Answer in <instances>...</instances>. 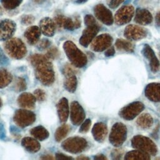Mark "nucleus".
<instances>
[{
	"instance_id": "17",
	"label": "nucleus",
	"mask_w": 160,
	"mask_h": 160,
	"mask_svg": "<svg viewBox=\"0 0 160 160\" xmlns=\"http://www.w3.org/2000/svg\"><path fill=\"white\" fill-rule=\"evenodd\" d=\"M39 29L44 35L51 37L54 36L56 26L54 20L49 17H45L39 22Z\"/></svg>"
},
{
	"instance_id": "9",
	"label": "nucleus",
	"mask_w": 160,
	"mask_h": 160,
	"mask_svg": "<svg viewBox=\"0 0 160 160\" xmlns=\"http://www.w3.org/2000/svg\"><path fill=\"white\" fill-rule=\"evenodd\" d=\"M94 13L96 18L103 24L110 26L114 22V18L111 11L104 4H99L94 6Z\"/></svg>"
},
{
	"instance_id": "15",
	"label": "nucleus",
	"mask_w": 160,
	"mask_h": 160,
	"mask_svg": "<svg viewBox=\"0 0 160 160\" xmlns=\"http://www.w3.org/2000/svg\"><path fill=\"white\" fill-rule=\"evenodd\" d=\"M63 73L65 76V79L64 81L65 89L70 92H75L78 85V81L73 70L68 64L65 66L63 69Z\"/></svg>"
},
{
	"instance_id": "14",
	"label": "nucleus",
	"mask_w": 160,
	"mask_h": 160,
	"mask_svg": "<svg viewBox=\"0 0 160 160\" xmlns=\"http://www.w3.org/2000/svg\"><path fill=\"white\" fill-rule=\"evenodd\" d=\"M112 42V37L108 34H102L94 39L91 43V49L96 52L108 49Z\"/></svg>"
},
{
	"instance_id": "33",
	"label": "nucleus",
	"mask_w": 160,
	"mask_h": 160,
	"mask_svg": "<svg viewBox=\"0 0 160 160\" xmlns=\"http://www.w3.org/2000/svg\"><path fill=\"white\" fill-rule=\"evenodd\" d=\"M14 89L16 91L20 92L22 91H24L26 89V82L24 78L18 77L16 78L14 82Z\"/></svg>"
},
{
	"instance_id": "28",
	"label": "nucleus",
	"mask_w": 160,
	"mask_h": 160,
	"mask_svg": "<svg viewBox=\"0 0 160 160\" xmlns=\"http://www.w3.org/2000/svg\"><path fill=\"white\" fill-rule=\"evenodd\" d=\"M137 124L139 127L143 129H146L152 125L153 119L150 114H143L138 118L137 120Z\"/></svg>"
},
{
	"instance_id": "12",
	"label": "nucleus",
	"mask_w": 160,
	"mask_h": 160,
	"mask_svg": "<svg viewBox=\"0 0 160 160\" xmlns=\"http://www.w3.org/2000/svg\"><path fill=\"white\" fill-rule=\"evenodd\" d=\"M147 30L138 25H128L124 32V36L129 40L138 41L147 36Z\"/></svg>"
},
{
	"instance_id": "31",
	"label": "nucleus",
	"mask_w": 160,
	"mask_h": 160,
	"mask_svg": "<svg viewBox=\"0 0 160 160\" xmlns=\"http://www.w3.org/2000/svg\"><path fill=\"white\" fill-rule=\"evenodd\" d=\"M70 128L68 124H63L59 126L56 131L54 134L55 139L56 141L59 142L62 141L68 134Z\"/></svg>"
},
{
	"instance_id": "34",
	"label": "nucleus",
	"mask_w": 160,
	"mask_h": 160,
	"mask_svg": "<svg viewBox=\"0 0 160 160\" xmlns=\"http://www.w3.org/2000/svg\"><path fill=\"white\" fill-rule=\"evenodd\" d=\"M63 28L69 31H72L76 29L74 19L71 18H65L63 23Z\"/></svg>"
},
{
	"instance_id": "44",
	"label": "nucleus",
	"mask_w": 160,
	"mask_h": 160,
	"mask_svg": "<svg viewBox=\"0 0 160 160\" xmlns=\"http://www.w3.org/2000/svg\"><path fill=\"white\" fill-rule=\"evenodd\" d=\"M56 158L58 159H72L73 158L70 156H68L61 153L56 154Z\"/></svg>"
},
{
	"instance_id": "43",
	"label": "nucleus",
	"mask_w": 160,
	"mask_h": 160,
	"mask_svg": "<svg viewBox=\"0 0 160 160\" xmlns=\"http://www.w3.org/2000/svg\"><path fill=\"white\" fill-rule=\"evenodd\" d=\"M50 41L47 39H43L41 41L39 44V48L40 49H46L50 45Z\"/></svg>"
},
{
	"instance_id": "50",
	"label": "nucleus",
	"mask_w": 160,
	"mask_h": 160,
	"mask_svg": "<svg viewBox=\"0 0 160 160\" xmlns=\"http://www.w3.org/2000/svg\"><path fill=\"white\" fill-rule=\"evenodd\" d=\"M88 0H77L76 1V3H78V4H84L85 2H86Z\"/></svg>"
},
{
	"instance_id": "47",
	"label": "nucleus",
	"mask_w": 160,
	"mask_h": 160,
	"mask_svg": "<svg viewBox=\"0 0 160 160\" xmlns=\"http://www.w3.org/2000/svg\"><path fill=\"white\" fill-rule=\"evenodd\" d=\"M155 22L157 26L160 27V11H159L155 17Z\"/></svg>"
},
{
	"instance_id": "22",
	"label": "nucleus",
	"mask_w": 160,
	"mask_h": 160,
	"mask_svg": "<svg viewBox=\"0 0 160 160\" xmlns=\"http://www.w3.org/2000/svg\"><path fill=\"white\" fill-rule=\"evenodd\" d=\"M146 97L151 101H160V83L149 84L144 91Z\"/></svg>"
},
{
	"instance_id": "21",
	"label": "nucleus",
	"mask_w": 160,
	"mask_h": 160,
	"mask_svg": "<svg viewBox=\"0 0 160 160\" xmlns=\"http://www.w3.org/2000/svg\"><path fill=\"white\" fill-rule=\"evenodd\" d=\"M41 34V31L39 27L31 26L25 31L24 37L29 44L34 45L38 42Z\"/></svg>"
},
{
	"instance_id": "10",
	"label": "nucleus",
	"mask_w": 160,
	"mask_h": 160,
	"mask_svg": "<svg viewBox=\"0 0 160 160\" xmlns=\"http://www.w3.org/2000/svg\"><path fill=\"white\" fill-rule=\"evenodd\" d=\"M16 29V24L9 19H0V41H7L12 38Z\"/></svg>"
},
{
	"instance_id": "52",
	"label": "nucleus",
	"mask_w": 160,
	"mask_h": 160,
	"mask_svg": "<svg viewBox=\"0 0 160 160\" xmlns=\"http://www.w3.org/2000/svg\"><path fill=\"white\" fill-rule=\"evenodd\" d=\"M132 0H125L124 1V4H128L129 3H130L131 2Z\"/></svg>"
},
{
	"instance_id": "16",
	"label": "nucleus",
	"mask_w": 160,
	"mask_h": 160,
	"mask_svg": "<svg viewBox=\"0 0 160 160\" xmlns=\"http://www.w3.org/2000/svg\"><path fill=\"white\" fill-rule=\"evenodd\" d=\"M99 30V28L96 24L87 26L82 33L79 39V43L84 47H87L92 41Z\"/></svg>"
},
{
	"instance_id": "41",
	"label": "nucleus",
	"mask_w": 160,
	"mask_h": 160,
	"mask_svg": "<svg viewBox=\"0 0 160 160\" xmlns=\"http://www.w3.org/2000/svg\"><path fill=\"white\" fill-rule=\"evenodd\" d=\"M58 55V51L56 48H51V49H49L46 54V57L49 59H52L55 58V57H56Z\"/></svg>"
},
{
	"instance_id": "40",
	"label": "nucleus",
	"mask_w": 160,
	"mask_h": 160,
	"mask_svg": "<svg viewBox=\"0 0 160 160\" xmlns=\"http://www.w3.org/2000/svg\"><path fill=\"white\" fill-rule=\"evenodd\" d=\"M84 20V24H86V26H91V25H94V24H96L95 18L91 14L86 15Z\"/></svg>"
},
{
	"instance_id": "37",
	"label": "nucleus",
	"mask_w": 160,
	"mask_h": 160,
	"mask_svg": "<svg viewBox=\"0 0 160 160\" xmlns=\"http://www.w3.org/2000/svg\"><path fill=\"white\" fill-rule=\"evenodd\" d=\"M34 17L31 14H25L21 18V22L25 25L32 24L34 21Z\"/></svg>"
},
{
	"instance_id": "7",
	"label": "nucleus",
	"mask_w": 160,
	"mask_h": 160,
	"mask_svg": "<svg viewBox=\"0 0 160 160\" xmlns=\"http://www.w3.org/2000/svg\"><path fill=\"white\" fill-rule=\"evenodd\" d=\"M127 129L126 126L121 122L114 124L109 135V141L114 146H121L126 140Z\"/></svg>"
},
{
	"instance_id": "4",
	"label": "nucleus",
	"mask_w": 160,
	"mask_h": 160,
	"mask_svg": "<svg viewBox=\"0 0 160 160\" xmlns=\"http://www.w3.org/2000/svg\"><path fill=\"white\" fill-rule=\"evenodd\" d=\"M131 143L132 147L149 155H154L157 152L156 144L148 138L138 135L132 139Z\"/></svg>"
},
{
	"instance_id": "46",
	"label": "nucleus",
	"mask_w": 160,
	"mask_h": 160,
	"mask_svg": "<svg viewBox=\"0 0 160 160\" xmlns=\"http://www.w3.org/2000/svg\"><path fill=\"white\" fill-rule=\"evenodd\" d=\"M74 22L76 29L81 27V19H80L79 16H76L74 19Z\"/></svg>"
},
{
	"instance_id": "30",
	"label": "nucleus",
	"mask_w": 160,
	"mask_h": 160,
	"mask_svg": "<svg viewBox=\"0 0 160 160\" xmlns=\"http://www.w3.org/2000/svg\"><path fill=\"white\" fill-rule=\"evenodd\" d=\"M115 46L120 51L126 52H132L134 51V46L130 41L122 39H118L116 40Z\"/></svg>"
},
{
	"instance_id": "39",
	"label": "nucleus",
	"mask_w": 160,
	"mask_h": 160,
	"mask_svg": "<svg viewBox=\"0 0 160 160\" xmlns=\"http://www.w3.org/2000/svg\"><path fill=\"white\" fill-rule=\"evenodd\" d=\"M124 1L125 0H106V2L109 8L112 9H115L123 2H124Z\"/></svg>"
},
{
	"instance_id": "11",
	"label": "nucleus",
	"mask_w": 160,
	"mask_h": 160,
	"mask_svg": "<svg viewBox=\"0 0 160 160\" xmlns=\"http://www.w3.org/2000/svg\"><path fill=\"white\" fill-rule=\"evenodd\" d=\"M144 105L140 102H134L124 107L119 112L120 116L126 119L131 120L138 115L144 109Z\"/></svg>"
},
{
	"instance_id": "27",
	"label": "nucleus",
	"mask_w": 160,
	"mask_h": 160,
	"mask_svg": "<svg viewBox=\"0 0 160 160\" xmlns=\"http://www.w3.org/2000/svg\"><path fill=\"white\" fill-rule=\"evenodd\" d=\"M12 79L11 74L6 69H0V89L9 85Z\"/></svg>"
},
{
	"instance_id": "49",
	"label": "nucleus",
	"mask_w": 160,
	"mask_h": 160,
	"mask_svg": "<svg viewBox=\"0 0 160 160\" xmlns=\"http://www.w3.org/2000/svg\"><path fill=\"white\" fill-rule=\"evenodd\" d=\"M41 159H53L54 158L51 156L50 155H45L44 156H42Z\"/></svg>"
},
{
	"instance_id": "45",
	"label": "nucleus",
	"mask_w": 160,
	"mask_h": 160,
	"mask_svg": "<svg viewBox=\"0 0 160 160\" xmlns=\"http://www.w3.org/2000/svg\"><path fill=\"white\" fill-rule=\"evenodd\" d=\"M115 53V50L113 47H111L109 49H108L105 52L106 56H113Z\"/></svg>"
},
{
	"instance_id": "26",
	"label": "nucleus",
	"mask_w": 160,
	"mask_h": 160,
	"mask_svg": "<svg viewBox=\"0 0 160 160\" xmlns=\"http://www.w3.org/2000/svg\"><path fill=\"white\" fill-rule=\"evenodd\" d=\"M31 134L37 140L43 141L49 137V132L42 126H38L33 128L30 131Z\"/></svg>"
},
{
	"instance_id": "5",
	"label": "nucleus",
	"mask_w": 160,
	"mask_h": 160,
	"mask_svg": "<svg viewBox=\"0 0 160 160\" xmlns=\"http://www.w3.org/2000/svg\"><path fill=\"white\" fill-rule=\"evenodd\" d=\"M88 146L85 139L81 137H71L64 141L62 148L68 152L77 154L83 151Z\"/></svg>"
},
{
	"instance_id": "2",
	"label": "nucleus",
	"mask_w": 160,
	"mask_h": 160,
	"mask_svg": "<svg viewBox=\"0 0 160 160\" xmlns=\"http://www.w3.org/2000/svg\"><path fill=\"white\" fill-rule=\"evenodd\" d=\"M63 49L66 56L72 65L78 68H82L87 63L86 56L71 41H66L63 44Z\"/></svg>"
},
{
	"instance_id": "32",
	"label": "nucleus",
	"mask_w": 160,
	"mask_h": 160,
	"mask_svg": "<svg viewBox=\"0 0 160 160\" xmlns=\"http://www.w3.org/2000/svg\"><path fill=\"white\" fill-rule=\"evenodd\" d=\"M22 0H1V4L3 7L9 10H12L18 7Z\"/></svg>"
},
{
	"instance_id": "19",
	"label": "nucleus",
	"mask_w": 160,
	"mask_h": 160,
	"mask_svg": "<svg viewBox=\"0 0 160 160\" xmlns=\"http://www.w3.org/2000/svg\"><path fill=\"white\" fill-rule=\"evenodd\" d=\"M152 21L151 13L146 9L137 8L135 11L134 21L141 25H147Z\"/></svg>"
},
{
	"instance_id": "18",
	"label": "nucleus",
	"mask_w": 160,
	"mask_h": 160,
	"mask_svg": "<svg viewBox=\"0 0 160 160\" xmlns=\"http://www.w3.org/2000/svg\"><path fill=\"white\" fill-rule=\"evenodd\" d=\"M142 54L147 59H149L151 71L153 72H156L159 68V62L158 58L155 56L153 50L148 44H145L144 46L142 49Z\"/></svg>"
},
{
	"instance_id": "51",
	"label": "nucleus",
	"mask_w": 160,
	"mask_h": 160,
	"mask_svg": "<svg viewBox=\"0 0 160 160\" xmlns=\"http://www.w3.org/2000/svg\"><path fill=\"white\" fill-rule=\"evenodd\" d=\"M77 159H89V158H87V157H79V158H78Z\"/></svg>"
},
{
	"instance_id": "53",
	"label": "nucleus",
	"mask_w": 160,
	"mask_h": 160,
	"mask_svg": "<svg viewBox=\"0 0 160 160\" xmlns=\"http://www.w3.org/2000/svg\"><path fill=\"white\" fill-rule=\"evenodd\" d=\"M1 106H2V101H1V99H0V108L1 107Z\"/></svg>"
},
{
	"instance_id": "29",
	"label": "nucleus",
	"mask_w": 160,
	"mask_h": 160,
	"mask_svg": "<svg viewBox=\"0 0 160 160\" xmlns=\"http://www.w3.org/2000/svg\"><path fill=\"white\" fill-rule=\"evenodd\" d=\"M125 159H149L150 156L147 153L140 150H134L128 152L125 157Z\"/></svg>"
},
{
	"instance_id": "48",
	"label": "nucleus",
	"mask_w": 160,
	"mask_h": 160,
	"mask_svg": "<svg viewBox=\"0 0 160 160\" xmlns=\"http://www.w3.org/2000/svg\"><path fill=\"white\" fill-rule=\"evenodd\" d=\"M95 159H106L107 158L102 154H99V155H97L96 156L94 157Z\"/></svg>"
},
{
	"instance_id": "23",
	"label": "nucleus",
	"mask_w": 160,
	"mask_h": 160,
	"mask_svg": "<svg viewBox=\"0 0 160 160\" xmlns=\"http://www.w3.org/2000/svg\"><path fill=\"white\" fill-rule=\"evenodd\" d=\"M57 111L60 121L65 122L69 116L68 101L66 98H62L59 101L57 104Z\"/></svg>"
},
{
	"instance_id": "35",
	"label": "nucleus",
	"mask_w": 160,
	"mask_h": 160,
	"mask_svg": "<svg viewBox=\"0 0 160 160\" xmlns=\"http://www.w3.org/2000/svg\"><path fill=\"white\" fill-rule=\"evenodd\" d=\"M34 96H35L36 101H43L46 99V93L45 92L41 89H37L34 92Z\"/></svg>"
},
{
	"instance_id": "8",
	"label": "nucleus",
	"mask_w": 160,
	"mask_h": 160,
	"mask_svg": "<svg viewBox=\"0 0 160 160\" xmlns=\"http://www.w3.org/2000/svg\"><path fill=\"white\" fill-rule=\"evenodd\" d=\"M134 8L131 5L125 4L119 9L115 14V22L118 25H123L131 21L134 14Z\"/></svg>"
},
{
	"instance_id": "13",
	"label": "nucleus",
	"mask_w": 160,
	"mask_h": 160,
	"mask_svg": "<svg viewBox=\"0 0 160 160\" xmlns=\"http://www.w3.org/2000/svg\"><path fill=\"white\" fill-rule=\"evenodd\" d=\"M70 118L72 123L75 126L81 124L85 118V112L78 101H73L70 107Z\"/></svg>"
},
{
	"instance_id": "25",
	"label": "nucleus",
	"mask_w": 160,
	"mask_h": 160,
	"mask_svg": "<svg viewBox=\"0 0 160 160\" xmlns=\"http://www.w3.org/2000/svg\"><path fill=\"white\" fill-rule=\"evenodd\" d=\"M21 144L26 151L31 153H35L39 151L41 148L39 142L36 139L30 137L24 138L22 139Z\"/></svg>"
},
{
	"instance_id": "3",
	"label": "nucleus",
	"mask_w": 160,
	"mask_h": 160,
	"mask_svg": "<svg viewBox=\"0 0 160 160\" xmlns=\"http://www.w3.org/2000/svg\"><path fill=\"white\" fill-rule=\"evenodd\" d=\"M4 48L9 56L16 59L24 58L27 52L24 43L17 38H11L8 39L4 44Z\"/></svg>"
},
{
	"instance_id": "20",
	"label": "nucleus",
	"mask_w": 160,
	"mask_h": 160,
	"mask_svg": "<svg viewBox=\"0 0 160 160\" xmlns=\"http://www.w3.org/2000/svg\"><path fill=\"white\" fill-rule=\"evenodd\" d=\"M36 101L35 96L29 92L22 93L17 99L19 106L25 109H33L35 106Z\"/></svg>"
},
{
	"instance_id": "36",
	"label": "nucleus",
	"mask_w": 160,
	"mask_h": 160,
	"mask_svg": "<svg viewBox=\"0 0 160 160\" xmlns=\"http://www.w3.org/2000/svg\"><path fill=\"white\" fill-rule=\"evenodd\" d=\"M91 120L89 119H86L81 125V127L79 128V132L81 133L87 132L91 127Z\"/></svg>"
},
{
	"instance_id": "24",
	"label": "nucleus",
	"mask_w": 160,
	"mask_h": 160,
	"mask_svg": "<svg viewBox=\"0 0 160 160\" xmlns=\"http://www.w3.org/2000/svg\"><path fill=\"white\" fill-rule=\"evenodd\" d=\"M108 132V129L105 124L102 122L96 123L92 129V134L94 139L98 142H102L105 139Z\"/></svg>"
},
{
	"instance_id": "42",
	"label": "nucleus",
	"mask_w": 160,
	"mask_h": 160,
	"mask_svg": "<svg viewBox=\"0 0 160 160\" xmlns=\"http://www.w3.org/2000/svg\"><path fill=\"white\" fill-rule=\"evenodd\" d=\"M9 64V59L0 48V66H4Z\"/></svg>"
},
{
	"instance_id": "38",
	"label": "nucleus",
	"mask_w": 160,
	"mask_h": 160,
	"mask_svg": "<svg viewBox=\"0 0 160 160\" xmlns=\"http://www.w3.org/2000/svg\"><path fill=\"white\" fill-rule=\"evenodd\" d=\"M65 16H64L62 14H58L56 16H55L54 18V22L56 26L58 28H63V23H64V21L65 19Z\"/></svg>"
},
{
	"instance_id": "6",
	"label": "nucleus",
	"mask_w": 160,
	"mask_h": 160,
	"mask_svg": "<svg viewBox=\"0 0 160 160\" xmlns=\"http://www.w3.org/2000/svg\"><path fill=\"white\" fill-rule=\"evenodd\" d=\"M13 120L16 125L24 128L34 122L36 115L33 112L27 109H18L14 113Z\"/></svg>"
},
{
	"instance_id": "1",
	"label": "nucleus",
	"mask_w": 160,
	"mask_h": 160,
	"mask_svg": "<svg viewBox=\"0 0 160 160\" xmlns=\"http://www.w3.org/2000/svg\"><path fill=\"white\" fill-rule=\"evenodd\" d=\"M49 60L46 55L39 54H34L29 58L36 78L44 86H51L55 79L53 66Z\"/></svg>"
}]
</instances>
